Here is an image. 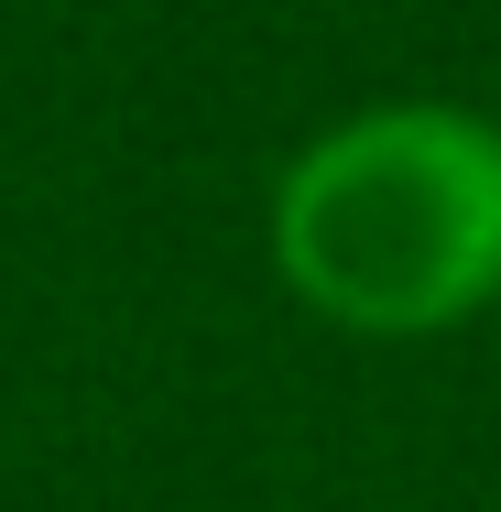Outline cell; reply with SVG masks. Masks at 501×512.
<instances>
[{"label": "cell", "mask_w": 501, "mask_h": 512, "mask_svg": "<svg viewBox=\"0 0 501 512\" xmlns=\"http://www.w3.org/2000/svg\"><path fill=\"white\" fill-rule=\"evenodd\" d=\"M273 262L360 338H425L501 284V131L469 109H371L273 186Z\"/></svg>", "instance_id": "obj_1"}]
</instances>
